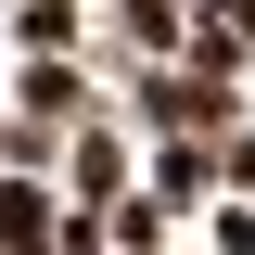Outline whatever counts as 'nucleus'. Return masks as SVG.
<instances>
[{
  "label": "nucleus",
  "instance_id": "obj_1",
  "mask_svg": "<svg viewBox=\"0 0 255 255\" xmlns=\"http://www.w3.org/2000/svg\"><path fill=\"white\" fill-rule=\"evenodd\" d=\"M0 243H13V255H38V243H51V217H38V191H26V179L0 191Z\"/></svg>",
  "mask_w": 255,
  "mask_h": 255
}]
</instances>
